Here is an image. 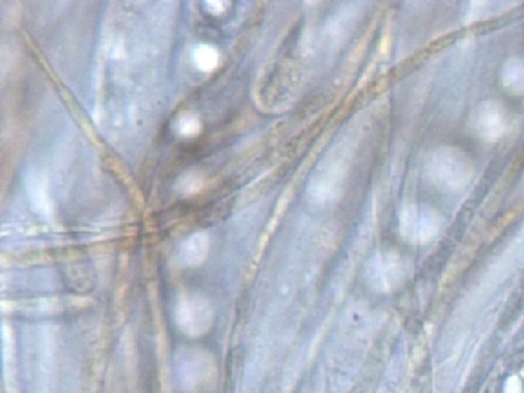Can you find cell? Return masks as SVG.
I'll return each mask as SVG.
<instances>
[{
  "mask_svg": "<svg viewBox=\"0 0 524 393\" xmlns=\"http://www.w3.org/2000/svg\"><path fill=\"white\" fill-rule=\"evenodd\" d=\"M427 170L434 185L456 191L466 187L472 180L474 165L462 149L442 147L432 153Z\"/></svg>",
  "mask_w": 524,
  "mask_h": 393,
  "instance_id": "1",
  "label": "cell"
},
{
  "mask_svg": "<svg viewBox=\"0 0 524 393\" xmlns=\"http://www.w3.org/2000/svg\"><path fill=\"white\" fill-rule=\"evenodd\" d=\"M346 161L340 150L326 157L313 175L308 188V198L317 206L335 204L343 193Z\"/></svg>",
  "mask_w": 524,
  "mask_h": 393,
  "instance_id": "2",
  "label": "cell"
},
{
  "mask_svg": "<svg viewBox=\"0 0 524 393\" xmlns=\"http://www.w3.org/2000/svg\"><path fill=\"white\" fill-rule=\"evenodd\" d=\"M214 321V310L208 299L198 295L184 296L175 308V322L184 333L198 338L208 333Z\"/></svg>",
  "mask_w": 524,
  "mask_h": 393,
  "instance_id": "3",
  "label": "cell"
},
{
  "mask_svg": "<svg viewBox=\"0 0 524 393\" xmlns=\"http://www.w3.org/2000/svg\"><path fill=\"white\" fill-rule=\"evenodd\" d=\"M406 273L404 260L394 252L378 253L368 263V281L378 292H390L400 288Z\"/></svg>",
  "mask_w": 524,
  "mask_h": 393,
  "instance_id": "4",
  "label": "cell"
},
{
  "mask_svg": "<svg viewBox=\"0 0 524 393\" xmlns=\"http://www.w3.org/2000/svg\"><path fill=\"white\" fill-rule=\"evenodd\" d=\"M475 127L482 140L497 142L503 138L507 129V116L500 103L486 101L476 112Z\"/></svg>",
  "mask_w": 524,
  "mask_h": 393,
  "instance_id": "5",
  "label": "cell"
},
{
  "mask_svg": "<svg viewBox=\"0 0 524 393\" xmlns=\"http://www.w3.org/2000/svg\"><path fill=\"white\" fill-rule=\"evenodd\" d=\"M216 368L212 357L204 351L189 353L182 366V376L188 389L200 388L214 378Z\"/></svg>",
  "mask_w": 524,
  "mask_h": 393,
  "instance_id": "6",
  "label": "cell"
},
{
  "mask_svg": "<svg viewBox=\"0 0 524 393\" xmlns=\"http://www.w3.org/2000/svg\"><path fill=\"white\" fill-rule=\"evenodd\" d=\"M209 253V237L204 233L191 235L181 247V258L188 267L202 265Z\"/></svg>",
  "mask_w": 524,
  "mask_h": 393,
  "instance_id": "7",
  "label": "cell"
},
{
  "mask_svg": "<svg viewBox=\"0 0 524 393\" xmlns=\"http://www.w3.org/2000/svg\"><path fill=\"white\" fill-rule=\"evenodd\" d=\"M26 189H28V198L32 202L33 208L40 214L49 215L51 212L50 200L46 193L44 182L41 179L39 174L30 172L26 177Z\"/></svg>",
  "mask_w": 524,
  "mask_h": 393,
  "instance_id": "8",
  "label": "cell"
},
{
  "mask_svg": "<svg viewBox=\"0 0 524 393\" xmlns=\"http://www.w3.org/2000/svg\"><path fill=\"white\" fill-rule=\"evenodd\" d=\"M503 83L505 89L514 95L524 91V60L512 58L505 62L503 71Z\"/></svg>",
  "mask_w": 524,
  "mask_h": 393,
  "instance_id": "9",
  "label": "cell"
},
{
  "mask_svg": "<svg viewBox=\"0 0 524 393\" xmlns=\"http://www.w3.org/2000/svg\"><path fill=\"white\" fill-rule=\"evenodd\" d=\"M419 220L417 206L405 204L400 212V232L406 241H417Z\"/></svg>",
  "mask_w": 524,
  "mask_h": 393,
  "instance_id": "10",
  "label": "cell"
},
{
  "mask_svg": "<svg viewBox=\"0 0 524 393\" xmlns=\"http://www.w3.org/2000/svg\"><path fill=\"white\" fill-rule=\"evenodd\" d=\"M439 229V217L430 210L423 211L419 214L417 241L428 243L437 235Z\"/></svg>",
  "mask_w": 524,
  "mask_h": 393,
  "instance_id": "11",
  "label": "cell"
},
{
  "mask_svg": "<svg viewBox=\"0 0 524 393\" xmlns=\"http://www.w3.org/2000/svg\"><path fill=\"white\" fill-rule=\"evenodd\" d=\"M193 60L198 69L204 73H210L218 65L220 54L213 46L200 44L194 50Z\"/></svg>",
  "mask_w": 524,
  "mask_h": 393,
  "instance_id": "12",
  "label": "cell"
},
{
  "mask_svg": "<svg viewBox=\"0 0 524 393\" xmlns=\"http://www.w3.org/2000/svg\"><path fill=\"white\" fill-rule=\"evenodd\" d=\"M180 134L184 137H194L200 132V123L198 116L192 114L182 116L177 124Z\"/></svg>",
  "mask_w": 524,
  "mask_h": 393,
  "instance_id": "13",
  "label": "cell"
},
{
  "mask_svg": "<svg viewBox=\"0 0 524 393\" xmlns=\"http://www.w3.org/2000/svg\"><path fill=\"white\" fill-rule=\"evenodd\" d=\"M177 189L184 194H193L202 187V179L198 173H188L183 175L177 183Z\"/></svg>",
  "mask_w": 524,
  "mask_h": 393,
  "instance_id": "14",
  "label": "cell"
},
{
  "mask_svg": "<svg viewBox=\"0 0 524 393\" xmlns=\"http://www.w3.org/2000/svg\"><path fill=\"white\" fill-rule=\"evenodd\" d=\"M226 5V1H218V0H214V1H206V3H204V6L207 7L206 9L208 10L211 14H213V15H220V14H222V12L226 10V7H225Z\"/></svg>",
  "mask_w": 524,
  "mask_h": 393,
  "instance_id": "15",
  "label": "cell"
}]
</instances>
